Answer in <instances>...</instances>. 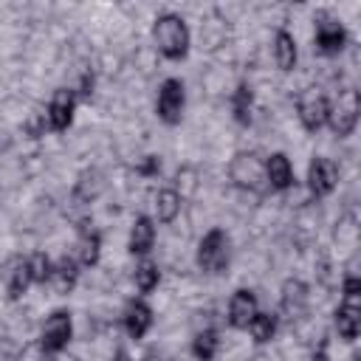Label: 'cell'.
<instances>
[{"label":"cell","mask_w":361,"mask_h":361,"mask_svg":"<svg viewBox=\"0 0 361 361\" xmlns=\"http://www.w3.org/2000/svg\"><path fill=\"white\" fill-rule=\"evenodd\" d=\"M152 45L169 62L186 59V54L192 48V31H189L186 20L175 11H161L152 23Z\"/></svg>","instance_id":"1"},{"label":"cell","mask_w":361,"mask_h":361,"mask_svg":"<svg viewBox=\"0 0 361 361\" xmlns=\"http://www.w3.org/2000/svg\"><path fill=\"white\" fill-rule=\"evenodd\" d=\"M228 259H231V240H228V234H226L220 226L209 228V231L200 237L197 251H195L197 268H200L203 274H226Z\"/></svg>","instance_id":"2"},{"label":"cell","mask_w":361,"mask_h":361,"mask_svg":"<svg viewBox=\"0 0 361 361\" xmlns=\"http://www.w3.org/2000/svg\"><path fill=\"white\" fill-rule=\"evenodd\" d=\"M358 113H361V96H358V90L355 87H344V90H338L336 99H330L327 127L333 130L336 138H347L358 127Z\"/></svg>","instance_id":"3"},{"label":"cell","mask_w":361,"mask_h":361,"mask_svg":"<svg viewBox=\"0 0 361 361\" xmlns=\"http://www.w3.org/2000/svg\"><path fill=\"white\" fill-rule=\"evenodd\" d=\"M228 180L243 189V192H259L265 189V158H259L257 152H237L231 161H228Z\"/></svg>","instance_id":"4"},{"label":"cell","mask_w":361,"mask_h":361,"mask_svg":"<svg viewBox=\"0 0 361 361\" xmlns=\"http://www.w3.org/2000/svg\"><path fill=\"white\" fill-rule=\"evenodd\" d=\"M183 107H186V85L178 76H169L161 82L158 87V99H155V113L166 127L180 124L183 118Z\"/></svg>","instance_id":"5"},{"label":"cell","mask_w":361,"mask_h":361,"mask_svg":"<svg viewBox=\"0 0 361 361\" xmlns=\"http://www.w3.org/2000/svg\"><path fill=\"white\" fill-rule=\"evenodd\" d=\"M73 338V319L68 310H54L39 327V350L48 355L62 353Z\"/></svg>","instance_id":"6"},{"label":"cell","mask_w":361,"mask_h":361,"mask_svg":"<svg viewBox=\"0 0 361 361\" xmlns=\"http://www.w3.org/2000/svg\"><path fill=\"white\" fill-rule=\"evenodd\" d=\"M313 45H316V51L324 54V56L341 54L344 45H347V31H344V25H341L333 14L319 11L316 20H313Z\"/></svg>","instance_id":"7"},{"label":"cell","mask_w":361,"mask_h":361,"mask_svg":"<svg viewBox=\"0 0 361 361\" xmlns=\"http://www.w3.org/2000/svg\"><path fill=\"white\" fill-rule=\"evenodd\" d=\"M327 110H330V99L319 87L305 90L296 102V116H299V124L305 127V133H319L327 124Z\"/></svg>","instance_id":"8"},{"label":"cell","mask_w":361,"mask_h":361,"mask_svg":"<svg viewBox=\"0 0 361 361\" xmlns=\"http://www.w3.org/2000/svg\"><path fill=\"white\" fill-rule=\"evenodd\" d=\"M76 93L73 87H56L45 104V121H48V130L54 133H65L71 124H73V113H76Z\"/></svg>","instance_id":"9"},{"label":"cell","mask_w":361,"mask_h":361,"mask_svg":"<svg viewBox=\"0 0 361 361\" xmlns=\"http://www.w3.org/2000/svg\"><path fill=\"white\" fill-rule=\"evenodd\" d=\"M338 186V166L336 161L324 158V155H316L310 164H307V189L313 197H327L333 195Z\"/></svg>","instance_id":"10"},{"label":"cell","mask_w":361,"mask_h":361,"mask_svg":"<svg viewBox=\"0 0 361 361\" xmlns=\"http://www.w3.org/2000/svg\"><path fill=\"white\" fill-rule=\"evenodd\" d=\"M257 310H259L257 293H254L251 288H237V290L228 296V305H226V322H228V327H234V330H245Z\"/></svg>","instance_id":"11"},{"label":"cell","mask_w":361,"mask_h":361,"mask_svg":"<svg viewBox=\"0 0 361 361\" xmlns=\"http://www.w3.org/2000/svg\"><path fill=\"white\" fill-rule=\"evenodd\" d=\"M152 322H155L152 307H149L144 299H130V302H127V307H124V313H121V324H124V330H127V336H130L133 341L144 338V336L149 333Z\"/></svg>","instance_id":"12"},{"label":"cell","mask_w":361,"mask_h":361,"mask_svg":"<svg viewBox=\"0 0 361 361\" xmlns=\"http://www.w3.org/2000/svg\"><path fill=\"white\" fill-rule=\"evenodd\" d=\"M155 220L149 214H135L133 226H130V237H127V251L135 257H147L155 248Z\"/></svg>","instance_id":"13"},{"label":"cell","mask_w":361,"mask_h":361,"mask_svg":"<svg viewBox=\"0 0 361 361\" xmlns=\"http://www.w3.org/2000/svg\"><path fill=\"white\" fill-rule=\"evenodd\" d=\"M279 307L288 319H302L307 310V285L296 276L285 279L279 288Z\"/></svg>","instance_id":"14"},{"label":"cell","mask_w":361,"mask_h":361,"mask_svg":"<svg viewBox=\"0 0 361 361\" xmlns=\"http://www.w3.org/2000/svg\"><path fill=\"white\" fill-rule=\"evenodd\" d=\"M296 180V172H293V164L285 152H271L265 158V183L274 189V192H285L290 189Z\"/></svg>","instance_id":"15"},{"label":"cell","mask_w":361,"mask_h":361,"mask_svg":"<svg viewBox=\"0 0 361 361\" xmlns=\"http://www.w3.org/2000/svg\"><path fill=\"white\" fill-rule=\"evenodd\" d=\"M271 54H274V65L282 73H290L299 62V48H296V37L288 28H276L274 39H271Z\"/></svg>","instance_id":"16"},{"label":"cell","mask_w":361,"mask_h":361,"mask_svg":"<svg viewBox=\"0 0 361 361\" xmlns=\"http://www.w3.org/2000/svg\"><path fill=\"white\" fill-rule=\"evenodd\" d=\"M180 209H183V200H180V195L172 189V186H164V189H158L155 192V197H152V212H155V223H161V226H172L178 217H180Z\"/></svg>","instance_id":"17"},{"label":"cell","mask_w":361,"mask_h":361,"mask_svg":"<svg viewBox=\"0 0 361 361\" xmlns=\"http://www.w3.org/2000/svg\"><path fill=\"white\" fill-rule=\"evenodd\" d=\"M333 324H336V333H338L341 341H355L358 333H361V305H355V302H341V305L336 307Z\"/></svg>","instance_id":"18"},{"label":"cell","mask_w":361,"mask_h":361,"mask_svg":"<svg viewBox=\"0 0 361 361\" xmlns=\"http://www.w3.org/2000/svg\"><path fill=\"white\" fill-rule=\"evenodd\" d=\"M102 257V234L96 228H79L76 237V262L85 268H93Z\"/></svg>","instance_id":"19"},{"label":"cell","mask_w":361,"mask_h":361,"mask_svg":"<svg viewBox=\"0 0 361 361\" xmlns=\"http://www.w3.org/2000/svg\"><path fill=\"white\" fill-rule=\"evenodd\" d=\"M76 279H79V262L71 259V257H62V259L54 262V271H51V279L48 282L54 285L56 293H71L73 285H76Z\"/></svg>","instance_id":"20"},{"label":"cell","mask_w":361,"mask_h":361,"mask_svg":"<svg viewBox=\"0 0 361 361\" xmlns=\"http://www.w3.org/2000/svg\"><path fill=\"white\" fill-rule=\"evenodd\" d=\"M31 274H28V262L25 259H11L8 271H6V290L11 299H20L25 296V290L31 288Z\"/></svg>","instance_id":"21"},{"label":"cell","mask_w":361,"mask_h":361,"mask_svg":"<svg viewBox=\"0 0 361 361\" xmlns=\"http://www.w3.org/2000/svg\"><path fill=\"white\" fill-rule=\"evenodd\" d=\"M251 107H254V90L248 82H240L234 90H231V113H234V121L248 127L251 124Z\"/></svg>","instance_id":"22"},{"label":"cell","mask_w":361,"mask_h":361,"mask_svg":"<svg viewBox=\"0 0 361 361\" xmlns=\"http://www.w3.org/2000/svg\"><path fill=\"white\" fill-rule=\"evenodd\" d=\"M276 327H279V322H276V313H265V310H257L254 313V319L248 322V336H251V341L254 344H268L274 336H276Z\"/></svg>","instance_id":"23"},{"label":"cell","mask_w":361,"mask_h":361,"mask_svg":"<svg viewBox=\"0 0 361 361\" xmlns=\"http://www.w3.org/2000/svg\"><path fill=\"white\" fill-rule=\"evenodd\" d=\"M192 355L197 358V361H214V355H217V350H220V338H217V330L214 327H203V330H197L195 333V338H192Z\"/></svg>","instance_id":"24"},{"label":"cell","mask_w":361,"mask_h":361,"mask_svg":"<svg viewBox=\"0 0 361 361\" xmlns=\"http://www.w3.org/2000/svg\"><path fill=\"white\" fill-rule=\"evenodd\" d=\"M102 189H104L102 175H99L96 169H85V172L79 175V180H76V186H73V197H76L79 203H93V200L102 195Z\"/></svg>","instance_id":"25"},{"label":"cell","mask_w":361,"mask_h":361,"mask_svg":"<svg viewBox=\"0 0 361 361\" xmlns=\"http://www.w3.org/2000/svg\"><path fill=\"white\" fill-rule=\"evenodd\" d=\"M133 282H135V288H138L141 293H152V290L158 288V282H161V268H158V262H152L149 257H144V259L135 265V271H133Z\"/></svg>","instance_id":"26"},{"label":"cell","mask_w":361,"mask_h":361,"mask_svg":"<svg viewBox=\"0 0 361 361\" xmlns=\"http://www.w3.org/2000/svg\"><path fill=\"white\" fill-rule=\"evenodd\" d=\"M28 262V274H31V282L34 285H45L51 279V271H54V259L45 254V251H34L31 257H25Z\"/></svg>","instance_id":"27"},{"label":"cell","mask_w":361,"mask_h":361,"mask_svg":"<svg viewBox=\"0 0 361 361\" xmlns=\"http://www.w3.org/2000/svg\"><path fill=\"white\" fill-rule=\"evenodd\" d=\"M197 178H200V172L195 169V166H180L178 172H175V183H172V189L180 195V200H186V197H192L195 192H197Z\"/></svg>","instance_id":"28"},{"label":"cell","mask_w":361,"mask_h":361,"mask_svg":"<svg viewBox=\"0 0 361 361\" xmlns=\"http://www.w3.org/2000/svg\"><path fill=\"white\" fill-rule=\"evenodd\" d=\"M355 240H358V226H355L353 217H344L341 223H336V243H344V245L353 248Z\"/></svg>","instance_id":"29"},{"label":"cell","mask_w":361,"mask_h":361,"mask_svg":"<svg viewBox=\"0 0 361 361\" xmlns=\"http://www.w3.org/2000/svg\"><path fill=\"white\" fill-rule=\"evenodd\" d=\"M341 302H355L361 305V279L355 274H347L341 279Z\"/></svg>","instance_id":"30"},{"label":"cell","mask_w":361,"mask_h":361,"mask_svg":"<svg viewBox=\"0 0 361 361\" xmlns=\"http://www.w3.org/2000/svg\"><path fill=\"white\" fill-rule=\"evenodd\" d=\"M93 87H96V73H93V68H85L82 73H79V85L73 87V93H76V99L82 96V99H90L93 96Z\"/></svg>","instance_id":"31"},{"label":"cell","mask_w":361,"mask_h":361,"mask_svg":"<svg viewBox=\"0 0 361 361\" xmlns=\"http://www.w3.org/2000/svg\"><path fill=\"white\" fill-rule=\"evenodd\" d=\"M45 127H48V121H45V113H34V116H28V121L23 124V130H25L31 138H39V135H45Z\"/></svg>","instance_id":"32"},{"label":"cell","mask_w":361,"mask_h":361,"mask_svg":"<svg viewBox=\"0 0 361 361\" xmlns=\"http://www.w3.org/2000/svg\"><path fill=\"white\" fill-rule=\"evenodd\" d=\"M135 172H138V175H144V178L158 175V172H161V161H158L155 155H144V161L135 166Z\"/></svg>","instance_id":"33"},{"label":"cell","mask_w":361,"mask_h":361,"mask_svg":"<svg viewBox=\"0 0 361 361\" xmlns=\"http://www.w3.org/2000/svg\"><path fill=\"white\" fill-rule=\"evenodd\" d=\"M313 361H330V358H327V353H324V347H319V350L313 353Z\"/></svg>","instance_id":"34"},{"label":"cell","mask_w":361,"mask_h":361,"mask_svg":"<svg viewBox=\"0 0 361 361\" xmlns=\"http://www.w3.org/2000/svg\"><path fill=\"white\" fill-rule=\"evenodd\" d=\"M350 361H361V355H358V353H355V355H353V358H350Z\"/></svg>","instance_id":"35"},{"label":"cell","mask_w":361,"mask_h":361,"mask_svg":"<svg viewBox=\"0 0 361 361\" xmlns=\"http://www.w3.org/2000/svg\"><path fill=\"white\" fill-rule=\"evenodd\" d=\"M121 361H127V358H121Z\"/></svg>","instance_id":"36"}]
</instances>
